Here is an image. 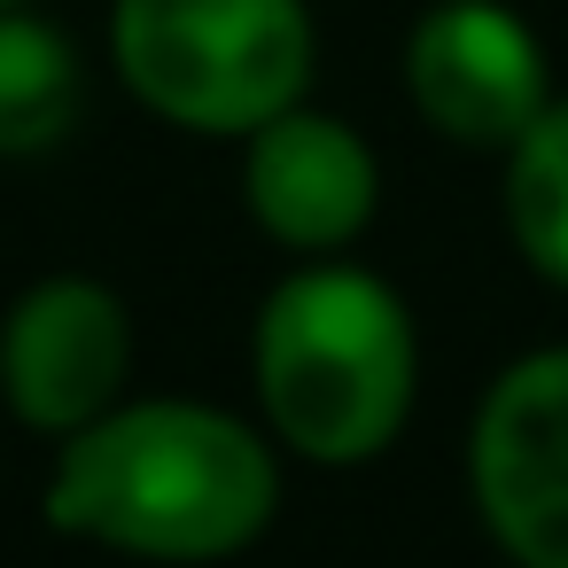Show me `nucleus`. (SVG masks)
Listing matches in <instances>:
<instances>
[{"label": "nucleus", "mask_w": 568, "mask_h": 568, "mask_svg": "<svg viewBox=\"0 0 568 568\" xmlns=\"http://www.w3.org/2000/svg\"><path fill=\"white\" fill-rule=\"evenodd\" d=\"M273 452L211 405H125L71 428L48 521L141 560H226L273 521Z\"/></svg>", "instance_id": "nucleus-1"}, {"label": "nucleus", "mask_w": 568, "mask_h": 568, "mask_svg": "<svg viewBox=\"0 0 568 568\" xmlns=\"http://www.w3.org/2000/svg\"><path fill=\"white\" fill-rule=\"evenodd\" d=\"M257 397L281 444H296L304 459H374L413 405L405 304L351 265H312L281 281L257 320Z\"/></svg>", "instance_id": "nucleus-2"}, {"label": "nucleus", "mask_w": 568, "mask_h": 568, "mask_svg": "<svg viewBox=\"0 0 568 568\" xmlns=\"http://www.w3.org/2000/svg\"><path fill=\"white\" fill-rule=\"evenodd\" d=\"M125 87L195 133H257L312 79L304 0H118Z\"/></svg>", "instance_id": "nucleus-3"}, {"label": "nucleus", "mask_w": 568, "mask_h": 568, "mask_svg": "<svg viewBox=\"0 0 568 568\" xmlns=\"http://www.w3.org/2000/svg\"><path fill=\"white\" fill-rule=\"evenodd\" d=\"M475 506L521 568H568V351L506 366L475 413Z\"/></svg>", "instance_id": "nucleus-4"}, {"label": "nucleus", "mask_w": 568, "mask_h": 568, "mask_svg": "<svg viewBox=\"0 0 568 568\" xmlns=\"http://www.w3.org/2000/svg\"><path fill=\"white\" fill-rule=\"evenodd\" d=\"M420 118L467 149H514L545 110V48L498 0H436L405 48Z\"/></svg>", "instance_id": "nucleus-5"}, {"label": "nucleus", "mask_w": 568, "mask_h": 568, "mask_svg": "<svg viewBox=\"0 0 568 568\" xmlns=\"http://www.w3.org/2000/svg\"><path fill=\"white\" fill-rule=\"evenodd\" d=\"M133 366L125 304L94 281H40L0 327V389L32 428H87L118 405Z\"/></svg>", "instance_id": "nucleus-6"}, {"label": "nucleus", "mask_w": 568, "mask_h": 568, "mask_svg": "<svg viewBox=\"0 0 568 568\" xmlns=\"http://www.w3.org/2000/svg\"><path fill=\"white\" fill-rule=\"evenodd\" d=\"M250 219L288 250H335L374 219V156L343 118L281 110L250 141Z\"/></svg>", "instance_id": "nucleus-7"}, {"label": "nucleus", "mask_w": 568, "mask_h": 568, "mask_svg": "<svg viewBox=\"0 0 568 568\" xmlns=\"http://www.w3.org/2000/svg\"><path fill=\"white\" fill-rule=\"evenodd\" d=\"M71 118H79V55L48 24L0 9V156H32L63 141Z\"/></svg>", "instance_id": "nucleus-8"}, {"label": "nucleus", "mask_w": 568, "mask_h": 568, "mask_svg": "<svg viewBox=\"0 0 568 568\" xmlns=\"http://www.w3.org/2000/svg\"><path fill=\"white\" fill-rule=\"evenodd\" d=\"M506 226L521 257L568 288V110H537L506 164Z\"/></svg>", "instance_id": "nucleus-9"}, {"label": "nucleus", "mask_w": 568, "mask_h": 568, "mask_svg": "<svg viewBox=\"0 0 568 568\" xmlns=\"http://www.w3.org/2000/svg\"><path fill=\"white\" fill-rule=\"evenodd\" d=\"M0 9H17V0H0Z\"/></svg>", "instance_id": "nucleus-10"}]
</instances>
